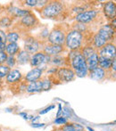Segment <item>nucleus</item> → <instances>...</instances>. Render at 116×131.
<instances>
[{
  "instance_id": "nucleus-43",
  "label": "nucleus",
  "mask_w": 116,
  "mask_h": 131,
  "mask_svg": "<svg viewBox=\"0 0 116 131\" xmlns=\"http://www.w3.org/2000/svg\"><path fill=\"white\" fill-rule=\"evenodd\" d=\"M84 131H85V130H84Z\"/></svg>"
},
{
  "instance_id": "nucleus-1",
  "label": "nucleus",
  "mask_w": 116,
  "mask_h": 131,
  "mask_svg": "<svg viewBox=\"0 0 116 131\" xmlns=\"http://www.w3.org/2000/svg\"><path fill=\"white\" fill-rule=\"evenodd\" d=\"M69 61L71 69L74 71L75 76L79 78H85L88 75L86 59L80 53V51H71V53H69Z\"/></svg>"
},
{
  "instance_id": "nucleus-12",
  "label": "nucleus",
  "mask_w": 116,
  "mask_h": 131,
  "mask_svg": "<svg viewBox=\"0 0 116 131\" xmlns=\"http://www.w3.org/2000/svg\"><path fill=\"white\" fill-rule=\"evenodd\" d=\"M43 75V70L40 68H32L30 71L25 75L24 79L27 82H35V81L40 80Z\"/></svg>"
},
{
  "instance_id": "nucleus-3",
  "label": "nucleus",
  "mask_w": 116,
  "mask_h": 131,
  "mask_svg": "<svg viewBox=\"0 0 116 131\" xmlns=\"http://www.w3.org/2000/svg\"><path fill=\"white\" fill-rule=\"evenodd\" d=\"M64 4L59 1L47 2V4L41 8L42 17L46 19H56L58 18L64 12Z\"/></svg>"
},
{
  "instance_id": "nucleus-6",
  "label": "nucleus",
  "mask_w": 116,
  "mask_h": 131,
  "mask_svg": "<svg viewBox=\"0 0 116 131\" xmlns=\"http://www.w3.org/2000/svg\"><path fill=\"white\" fill-rule=\"evenodd\" d=\"M96 34L98 37H100L102 39H104V41L107 42V43H111L113 38H114L115 29L112 27L110 24H106L103 25Z\"/></svg>"
},
{
  "instance_id": "nucleus-41",
  "label": "nucleus",
  "mask_w": 116,
  "mask_h": 131,
  "mask_svg": "<svg viewBox=\"0 0 116 131\" xmlns=\"http://www.w3.org/2000/svg\"><path fill=\"white\" fill-rule=\"evenodd\" d=\"M2 86V79H0V88H1Z\"/></svg>"
},
{
  "instance_id": "nucleus-40",
  "label": "nucleus",
  "mask_w": 116,
  "mask_h": 131,
  "mask_svg": "<svg viewBox=\"0 0 116 131\" xmlns=\"http://www.w3.org/2000/svg\"><path fill=\"white\" fill-rule=\"evenodd\" d=\"M88 130H89V131H94L93 129H92V128H89V127H88Z\"/></svg>"
},
{
  "instance_id": "nucleus-14",
  "label": "nucleus",
  "mask_w": 116,
  "mask_h": 131,
  "mask_svg": "<svg viewBox=\"0 0 116 131\" xmlns=\"http://www.w3.org/2000/svg\"><path fill=\"white\" fill-rule=\"evenodd\" d=\"M22 78H23V74L21 71L16 69H12L5 78V81L7 84H14V83L19 82Z\"/></svg>"
},
{
  "instance_id": "nucleus-18",
  "label": "nucleus",
  "mask_w": 116,
  "mask_h": 131,
  "mask_svg": "<svg viewBox=\"0 0 116 131\" xmlns=\"http://www.w3.org/2000/svg\"><path fill=\"white\" fill-rule=\"evenodd\" d=\"M90 78L95 79V80L100 81L103 80L106 76V71H104L103 69H101L100 67H97L96 69H94L93 71H89L88 72Z\"/></svg>"
},
{
  "instance_id": "nucleus-20",
  "label": "nucleus",
  "mask_w": 116,
  "mask_h": 131,
  "mask_svg": "<svg viewBox=\"0 0 116 131\" xmlns=\"http://www.w3.org/2000/svg\"><path fill=\"white\" fill-rule=\"evenodd\" d=\"M20 47L17 43H6V47H5V53L7 55L10 56H15L18 53L20 52Z\"/></svg>"
},
{
  "instance_id": "nucleus-30",
  "label": "nucleus",
  "mask_w": 116,
  "mask_h": 131,
  "mask_svg": "<svg viewBox=\"0 0 116 131\" xmlns=\"http://www.w3.org/2000/svg\"><path fill=\"white\" fill-rule=\"evenodd\" d=\"M7 53L5 52H0V65L5 63V61L7 59Z\"/></svg>"
},
{
  "instance_id": "nucleus-35",
  "label": "nucleus",
  "mask_w": 116,
  "mask_h": 131,
  "mask_svg": "<svg viewBox=\"0 0 116 131\" xmlns=\"http://www.w3.org/2000/svg\"><path fill=\"white\" fill-rule=\"evenodd\" d=\"M0 41L6 42V33L0 29Z\"/></svg>"
},
{
  "instance_id": "nucleus-31",
  "label": "nucleus",
  "mask_w": 116,
  "mask_h": 131,
  "mask_svg": "<svg viewBox=\"0 0 116 131\" xmlns=\"http://www.w3.org/2000/svg\"><path fill=\"white\" fill-rule=\"evenodd\" d=\"M25 5L27 6H30V7H35L37 6V4H38V1L37 0H27V1L24 2Z\"/></svg>"
},
{
  "instance_id": "nucleus-26",
  "label": "nucleus",
  "mask_w": 116,
  "mask_h": 131,
  "mask_svg": "<svg viewBox=\"0 0 116 131\" xmlns=\"http://www.w3.org/2000/svg\"><path fill=\"white\" fill-rule=\"evenodd\" d=\"M42 80V90L43 91H47L49 90L53 86L52 80L48 78H45L44 79H41Z\"/></svg>"
},
{
  "instance_id": "nucleus-33",
  "label": "nucleus",
  "mask_w": 116,
  "mask_h": 131,
  "mask_svg": "<svg viewBox=\"0 0 116 131\" xmlns=\"http://www.w3.org/2000/svg\"><path fill=\"white\" fill-rule=\"evenodd\" d=\"M55 108H56V106H55V105H49V106H48V107H47L46 109H44V110L40 111L39 114H40V115H43V114H46V113H47V112H50L51 110H53V109H55Z\"/></svg>"
},
{
  "instance_id": "nucleus-24",
  "label": "nucleus",
  "mask_w": 116,
  "mask_h": 131,
  "mask_svg": "<svg viewBox=\"0 0 116 131\" xmlns=\"http://www.w3.org/2000/svg\"><path fill=\"white\" fill-rule=\"evenodd\" d=\"M96 52H97V50H96L92 46H88V47H84L83 48H81L80 53L85 57V59H87L88 57L91 56V55L93 54V53H95Z\"/></svg>"
},
{
  "instance_id": "nucleus-9",
  "label": "nucleus",
  "mask_w": 116,
  "mask_h": 131,
  "mask_svg": "<svg viewBox=\"0 0 116 131\" xmlns=\"http://www.w3.org/2000/svg\"><path fill=\"white\" fill-rule=\"evenodd\" d=\"M56 77L61 82H70L75 78V73L71 68L61 67L56 71Z\"/></svg>"
},
{
  "instance_id": "nucleus-36",
  "label": "nucleus",
  "mask_w": 116,
  "mask_h": 131,
  "mask_svg": "<svg viewBox=\"0 0 116 131\" xmlns=\"http://www.w3.org/2000/svg\"><path fill=\"white\" fill-rule=\"evenodd\" d=\"M5 47H6V42L0 41V52H5Z\"/></svg>"
},
{
  "instance_id": "nucleus-34",
  "label": "nucleus",
  "mask_w": 116,
  "mask_h": 131,
  "mask_svg": "<svg viewBox=\"0 0 116 131\" xmlns=\"http://www.w3.org/2000/svg\"><path fill=\"white\" fill-rule=\"evenodd\" d=\"M72 126L74 128L75 131H84V127L82 125L79 124V123H73Z\"/></svg>"
},
{
  "instance_id": "nucleus-7",
  "label": "nucleus",
  "mask_w": 116,
  "mask_h": 131,
  "mask_svg": "<svg viewBox=\"0 0 116 131\" xmlns=\"http://www.w3.org/2000/svg\"><path fill=\"white\" fill-rule=\"evenodd\" d=\"M97 16V11L96 10H86L75 16V21L78 23L86 24L93 21Z\"/></svg>"
},
{
  "instance_id": "nucleus-2",
  "label": "nucleus",
  "mask_w": 116,
  "mask_h": 131,
  "mask_svg": "<svg viewBox=\"0 0 116 131\" xmlns=\"http://www.w3.org/2000/svg\"><path fill=\"white\" fill-rule=\"evenodd\" d=\"M84 41L83 34L77 29H71L66 34L64 46L70 51H80Z\"/></svg>"
},
{
  "instance_id": "nucleus-13",
  "label": "nucleus",
  "mask_w": 116,
  "mask_h": 131,
  "mask_svg": "<svg viewBox=\"0 0 116 131\" xmlns=\"http://www.w3.org/2000/svg\"><path fill=\"white\" fill-rule=\"evenodd\" d=\"M103 13H104V15L106 16L107 19H109V20L115 19L116 6H115L114 2H113V1L106 2L104 5V7H103Z\"/></svg>"
},
{
  "instance_id": "nucleus-27",
  "label": "nucleus",
  "mask_w": 116,
  "mask_h": 131,
  "mask_svg": "<svg viewBox=\"0 0 116 131\" xmlns=\"http://www.w3.org/2000/svg\"><path fill=\"white\" fill-rule=\"evenodd\" d=\"M10 71H11V69L7 67L5 64H2V65H0V79H3L6 78V76L8 75V73Z\"/></svg>"
},
{
  "instance_id": "nucleus-8",
  "label": "nucleus",
  "mask_w": 116,
  "mask_h": 131,
  "mask_svg": "<svg viewBox=\"0 0 116 131\" xmlns=\"http://www.w3.org/2000/svg\"><path fill=\"white\" fill-rule=\"evenodd\" d=\"M97 54L100 57L109 59V60H114L116 56V48L113 43H108L106 46L100 48L97 51Z\"/></svg>"
},
{
  "instance_id": "nucleus-10",
  "label": "nucleus",
  "mask_w": 116,
  "mask_h": 131,
  "mask_svg": "<svg viewBox=\"0 0 116 131\" xmlns=\"http://www.w3.org/2000/svg\"><path fill=\"white\" fill-rule=\"evenodd\" d=\"M40 48V43L33 37H28L25 38L24 40V48L27 53L29 54H34V53H38Z\"/></svg>"
},
{
  "instance_id": "nucleus-22",
  "label": "nucleus",
  "mask_w": 116,
  "mask_h": 131,
  "mask_svg": "<svg viewBox=\"0 0 116 131\" xmlns=\"http://www.w3.org/2000/svg\"><path fill=\"white\" fill-rule=\"evenodd\" d=\"M20 39V34L16 31H10L6 34V43H17Z\"/></svg>"
},
{
  "instance_id": "nucleus-19",
  "label": "nucleus",
  "mask_w": 116,
  "mask_h": 131,
  "mask_svg": "<svg viewBox=\"0 0 116 131\" xmlns=\"http://www.w3.org/2000/svg\"><path fill=\"white\" fill-rule=\"evenodd\" d=\"M26 91L29 94L38 93V92L43 91L42 90V80H38L35 82H30L26 86Z\"/></svg>"
},
{
  "instance_id": "nucleus-17",
  "label": "nucleus",
  "mask_w": 116,
  "mask_h": 131,
  "mask_svg": "<svg viewBox=\"0 0 116 131\" xmlns=\"http://www.w3.org/2000/svg\"><path fill=\"white\" fill-rule=\"evenodd\" d=\"M31 55L26 52L25 50H20V52L15 55L16 62L20 65H24L29 62V59H30Z\"/></svg>"
},
{
  "instance_id": "nucleus-42",
  "label": "nucleus",
  "mask_w": 116,
  "mask_h": 131,
  "mask_svg": "<svg viewBox=\"0 0 116 131\" xmlns=\"http://www.w3.org/2000/svg\"><path fill=\"white\" fill-rule=\"evenodd\" d=\"M1 100H2V96H1V95H0V102H1Z\"/></svg>"
},
{
  "instance_id": "nucleus-23",
  "label": "nucleus",
  "mask_w": 116,
  "mask_h": 131,
  "mask_svg": "<svg viewBox=\"0 0 116 131\" xmlns=\"http://www.w3.org/2000/svg\"><path fill=\"white\" fill-rule=\"evenodd\" d=\"M65 60L64 56H62L61 54L56 55V56H53L51 57V63L55 66H62L65 63Z\"/></svg>"
},
{
  "instance_id": "nucleus-29",
  "label": "nucleus",
  "mask_w": 116,
  "mask_h": 131,
  "mask_svg": "<svg viewBox=\"0 0 116 131\" xmlns=\"http://www.w3.org/2000/svg\"><path fill=\"white\" fill-rule=\"evenodd\" d=\"M56 124H57V125H65V124H67V122H68V121H67V119L66 118H64V117H57L56 119H55V121H54Z\"/></svg>"
},
{
  "instance_id": "nucleus-32",
  "label": "nucleus",
  "mask_w": 116,
  "mask_h": 131,
  "mask_svg": "<svg viewBox=\"0 0 116 131\" xmlns=\"http://www.w3.org/2000/svg\"><path fill=\"white\" fill-rule=\"evenodd\" d=\"M62 131H75L74 128H73L72 124H65L62 126Z\"/></svg>"
},
{
  "instance_id": "nucleus-39",
  "label": "nucleus",
  "mask_w": 116,
  "mask_h": 131,
  "mask_svg": "<svg viewBox=\"0 0 116 131\" xmlns=\"http://www.w3.org/2000/svg\"><path fill=\"white\" fill-rule=\"evenodd\" d=\"M20 115H21V116H23V119H29V116H28V114H27V113H24V112H22V113H20Z\"/></svg>"
},
{
  "instance_id": "nucleus-37",
  "label": "nucleus",
  "mask_w": 116,
  "mask_h": 131,
  "mask_svg": "<svg viewBox=\"0 0 116 131\" xmlns=\"http://www.w3.org/2000/svg\"><path fill=\"white\" fill-rule=\"evenodd\" d=\"M45 126V124L44 123H33L32 124V127L33 128H42V127H44Z\"/></svg>"
},
{
  "instance_id": "nucleus-25",
  "label": "nucleus",
  "mask_w": 116,
  "mask_h": 131,
  "mask_svg": "<svg viewBox=\"0 0 116 131\" xmlns=\"http://www.w3.org/2000/svg\"><path fill=\"white\" fill-rule=\"evenodd\" d=\"M13 20L11 16H4L0 18V27L1 28H8L11 26Z\"/></svg>"
},
{
  "instance_id": "nucleus-38",
  "label": "nucleus",
  "mask_w": 116,
  "mask_h": 131,
  "mask_svg": "<svg viewBox=\"0 0 116 131\" xmlns=\"http://www.w3.org/2000/svg\"><path fill=\"white\" fill-rule=\"evenodd\" d=\"M115 70H116V62L114 59V60H113V63H112V66H111V71L115 73Z\"/></svg>"
},
{
  "instance_id": "nucleus-4",
  "label": "nucleus",
  "mask_w": 116,
  "mask_h": 131,
  "mask_svg": "<svg viewBox=\"0 0 116 131\" xmlns=\"http://www.w3.org/2000/svg\"><path fill=\"white\" fill-rule=\"evenodd\" d=\"M65 37L66 33L62 28H55L49 33L48 37H47V42L51 45L62 46L64 47V43H65Z\"/></svg>"
},
{
  "instance_id": "nucleus-15",
  "label": "nucleus",
  "mask_w": 116,
  "mask_h": 131,
  "mask_svg": "<svg viewBox=\"0 0 116 131\" xmlns=\"http://www.w3.org/2000/svg\"><path fill=\"white\" fill-rule=\"evenodd\" d=\"M21 24L25 28H32L38 23V19L36 18V16L31 13L29 15H26L24 17H23L20 21Z\"/></svg>"
},
{
  "instance_id": "nucleus-5",
  "label": "nucleus",
  "mask_w": 116,
  "mask_h": 131,
  "mask_svg": "<svg viewBox=\"0 0 116 131\" xmlns=\"http://www.w3.org/2000/svg\"><path fill=\"white\" fill-rule=\"evenodd\" d=\"M50 62L51 57L46 55L43 52H39V51L31 55L29 59V64L32 68H41V66L49 63Z\"/></svg>"
},
{
  "instance_id": "nucleus-21",
  "label": "nucleus",
  "mask_w": 116,
  "mask_h": 131,
  "mask_svg": "<svg viewBox=\"0 0 116 131\" xmlns=\"http://www.w3.org/2000/svg\"><path fill=\"white\" fill-rule=\"evenodd\" d=\"M112 63H113V60H109V59L99 56L98 67H100L101 69H103L104 71H109V70H111Z\"/></svg>"
},
{
  "instance_id": "nucleus-11",
  "label": "nucleus",
  "mask_w": 116,
  "mask_h": 131,
  "mask_svg": "<svg viewBox=\"0 0 116 131\" xmlns=\"http://www.w3.org/2000/svg\"><path fill=\"white\" fill-rule=\"evenodd\" d=\"M64 51V47L62 46H56L51 45V44H47L43 48V53L46 55H48L50 57L59 55L61 53Z\"/></svg>"
},
{
  "instance_id": "nucleus-28",
  "label": "nucleus",
  "mask_w": 116,
  "mask_h": 131,
  "mask_svg": "<svg viewBox=\"0 0 116 131\" xmlns=\"http://www.w3.org/2000/svg\"><path fill=\"white\" fill-rule=\"evenodd\" d=\"M16 63H17V62H16L15 56H10V55H8L5 64L7 66V67L10 68V69L12 70L13 68H14V66L16 65Z\"/></svg>"
},
{
  "instance_id": "nucleus-16",
  "label": "nucleus",
  "mask_w": 116,
  "mask_h": 131,
  "mask_svg": "<svg viewBox=\"0 0 116 131\" xmlns=\"http://www.w3.org/2000/svg\"><path fill=\"white\" fill-rule=\"evenodd\" d=\"M98 59H99V56L97 52L95 53H93L91 56L88 57V58L86 59V63H87L88 72L93 71V70L96 69L97 67H98Z\"/></svg>"
}]
</instances>
